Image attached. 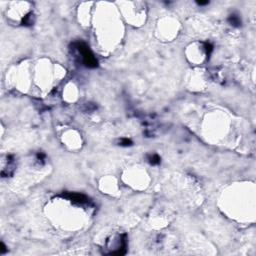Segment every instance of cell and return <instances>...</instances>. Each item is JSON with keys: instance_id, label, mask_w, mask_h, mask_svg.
<instances>
[{"instance_id": "cell-2", "label": "cell", "mask_w": 256, "mask_h": 256, "mask_svg": "<svg viewBox=\"0 0 256 256\" xmlns=\"http://www.w3.org/2000/svg\"><path fill=\"white\" fill-rule=\"evenodd\" d=\"M63 197L69 199L72 202L77 203V204H87L90 202L89 198L87 196H85L83 194H80V193H71V192H66L64 193Z\"/></svg>"}, {"instance_id": "cell-7", "label": "cell", "mask_w": 256, "mask_h": 256, "mask_svg": "<svg viewBox=\"0 0 256 256\" xmlns=\"http://www.w3.org/2000/svg\"><path fill=\"white\" fill-rule=\"evenodd\" d=\"M132 144H133V142L131 139H129V138H121L120 140H119V145L123 147L131 146Z\"/></svg>"}, {"instance_id": "cell-5", "label": "cell", "mask_w": 256, "mask_h": 256, "mask_svg": "<svg viewBox=\"0 0 256 256\" xmlns=\"http://www.w3.org/2000/svg\"><path fill=\"white\" fill-rule=\"evenodd\" d=\"M148 162L151 165H158L161 162V158L158 154H152L148 156Z\"/></svg>"}, {"instance_id": "cell-3", "label": "cell", "mask_w": 256, "mask_h": 256, "mask_svg": "<svg viewBox=\"0 0 256 256\" xmlns=\"http://www.w3.org/2000/svg\"><path fill=\"white\" fill-rule=\"evenodd\" d=\"M227 20H228L229 23L234 27H239L241 25V19H240L239 15H237L236 13H232L231 15H229Z\"/></svg>"}, {"instance_id": "cell-1", "label": "cell", "mask_w": 256, "mask_h": 256, "mask_svg": "<svg viewBox=\"0 0 256 256\" xmlns=\"http://www.w3.org/2000/svg\"><path fill=\"white\" fill-rule=\"evenodd\" d=\"M76 48H77L78 52L81 54L82 62L86 67L88 68H95L98 66V61L92 51L89 49L84 42H77L76 43Z\"/></svg>"}, {"instance_id": "cell-4", "label": "cell", "mask_w": 256, "mask_h": 256, "mask_svg": "<svg viewBox=\"0 0 256 256\" xmlns=\"http://www.w3.org/2000/svg\"><path fill=\"white\" fill-rule=\"evenodd\" d=\"M22 25L24 26H31L34 23V15L32 13L27 14L26 16H24V18L22 19Z\"/></svg>"}, {"instance_id": "cell-10", "label": "cell", "mask_w": 256, "mask_h": 256, "mask_svg": "<svg viewBox=\"0 0 256 256\" xmlns=\"http://www.w3.org/2000/svg\"><path fill=\"white\" fill-rule=\"evenodd\" d=\"M1 247L2 248H1V251L0 252H1V254H4V253L6 252V247H5L4 243H1Z\"/></svg>"}, {"instance_id": "cell-9", "label": "cell", "mask_w": 256, "mask_h": 256, "mask_svg": "<svg viewBox=\"0 0 256 256\" xmlns=\"http://www.w3.org/2000/svg\"><path fill=\"white\" fill-rule=\"evenodd\" d=\"M196 3H197L198 5H207L209 4V1H196Z\"/></svg>"}, {"instance_id": "cell-6", "label": "cell", "mask_w": 256, "mask_h": 256, "mask_svg": "<svg viewBox=\"0 0 256 256\" xmlns=\"http://www.w3.org/2000/svg\"><path fill=\"white\" fill-rule=\"evenodd\" d=\"M204 49H205L207 58H209L213 51V45L210 43V42H205V43H204Z\"/></svg>"}, {"instance_id": "cell-8", "label": "cell", "mask_w": 256, "mask_h": 256, "mask_svg": "<svg viewBox=\"0 0 256 256\" xmlns=\"http://www.w3.org/2000/svg\"><path fill=\"white\" fill-rule=\"evenodd\" d=\"M36 157H37V160L41 161V162H44V160H45V154L43 152H38L37 155H36Z\"/></svg>"}]
</instances>
